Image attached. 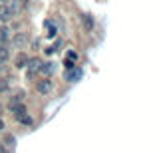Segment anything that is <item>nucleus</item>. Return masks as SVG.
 <instances>
[{
	"mask_svg": "<svg viewBox=\"0 0 157 153\" xmlns=\"http://www.w3.org/2000/svg\"><path fill=\"white\" fill-rule=\"evenodd\" d=\"M78 60V54L76 52H68V66L72 64V62H76Z\"/></svg>",
	"mask_w": 157,
	"mask_h": 153,
	"instance_id": "14",
	"label": "nucleus"
},
{
	"mask_svg": "<svg viewBox=\"0 0 157 153\" xmlns=\"http://www.w3.org/2000/svg\"><path fill=\"white\" fill-rule=\"evenodd\" d=\"M82 22H84V28L86 30H91L94 28V18H91L90 14H82Z\"/></svg>",
	"mask_w": 157,
	"mask_h": 153,
	"instance_id": "10",
	"label": "nucleus"
},
{
	"mask_svg": "<svg viewBox=\"0 0 157 153\" xmlns=\"http://www.w3.org/2000/svg\"><path fill=\"white\" fill-rule=\"evenodd\" d=\"M0 113H2V105H0Z\"/></svg>",
	"mask_w": 157,
	"mask_h": 153,
	"instance_id": "19",
	"label": "nucleus"
},
{
	"mask_svg": "<svg viewBox=\"0 0 157 153\" xmlns=\"http://www.w3.org/2000/svg\"><path fill=\"white\" fill-rule=\"evenodd\" d=\"M8 111H10L12 115L18 119V117H22V115H26V105H24L22 99H16L12 98L10 101H8Z\"/></svg>",
	"mask_w": 157,
	"mask_h": 153,
	"instance_id": "2",
	"label": "nucleus"
},
{
	"mask_svg": "<svg viewBox=\"0 0 157 153\" xmlns=\"http://www.w3.org/2000/svg\"><path fill=\"white\" fill-rule=\"evenodd\" d=\"M18 123H22V125H28V127H30V125L34 123V119L30 117V115H22V117H18Z\"/></svg>",
	"mask_w": 157,
	"mask_h": 153,
	"instance_id": "11",
	"label": "nucleus"
},
{
	"mask_svg": "<svg viewBox=\"0 0 157 153\" xmlns=\"http://www.w3.org/2000/svg\"><path fill=\"white\" fill-rule=\"evenodd\" d=\"M36 89H38L42 96H48V94H52V89H54V84H52V82L46 78V80H42V82H38Z\"/></svg>",
	"mask_w": 157,
	"mask_h": 153,
	"instance_id": "4",
	"label": "nucleus"
},
{
	"mask_svg": "<svg viewBox=\"0 0 157 153\" xmlns=\"http://www.w3.org/2000/svg\"><path fill=\"white\" fill-rule=\"evenodd\" d=\"M10 40V30L8 26H0V44H8Z\"/></svg>",
	"mask_w": 157,
	"mask_h": 153,
	"instance_id": "8",
	"label": "nucleus"
},
{
	"mask_svg": "<svg viewBox=\"0 0 157 153\" xmlns=\"http://www.w3.org/2000/svg\"><path fill=\"white\" fill-rule=\"evenodd\" d=\"M46 26H48V38H54V36H56V26H54L52 22H48Z\"/></svg>",
	"mask_w": 157,
	"mask_h": 153,
	"instance_id": "12",
	"label": "nucleus"
},
{
	"mask_svg": "<svg viewBox=\"0 0 157 153\" xmlns=\"http://www.w3.org/2000/svg\"><path fill=\"white\" fill-rule=\"evenodd\" d=\"M14 143H16V141H14V137H12V135H8V145H12V147H14Z\"/></svg>",
	"mask_w": 157,
	"mask_h": 153,
	"instance_id": "15",
	"label": "nucleus"
},
{
	"mask_svg": "<svg viewBox=\"0 0 157 153\" xmlns=\"http://www.w3.org/2000/svg\"><path fill=\"white\" fill-rule=\"evenodd\" d=\"M12 58V52L6 44H0V64H6L8 60Z\"/></svg>",
	"mask_w": 157,
	"mask_h": 153,
	"instance_id": "6",
	"label": "nucleus"
},
{
	"mask_svg": "<svg viewBox=\"0 0 157 153\" xmlns=\"http://www.w3.org/2000/svg\"><path fill=\"white\" fill-rule=\"evenodd\" d=\"M2 4H4V0H0V6H2Z\"/></svg>",
	"mask_w": 157,
	"mask_h": 153,
	"instance_id": "18",
	"label": "nucleus"
},
{
	"mask_svg": "<svg viewBox=\"0 0 157 153\" xmlns=\"http://www.w3.org/2000/svg\"><path fill=\"white\" fill-rule=\"evenodd\" d=\"M38 72H40L42 76L48 78L52 72H54V64H52V62H42V66H40V70H38Z\"/></svg>",
	"mask_w": 157,
	"mask_h": 153,
	"instance_id": "7",
	"label": "nucleus"
},
{
	"mask_svg": "<svg viewBox=\"0 0 157 153\" xmlns=\"http://www.w3.org/2000/svg\"><path fill=\"white\" fill-rule=\"evenodd\" d=\"M40 66H42V60H40V58H28L24 70H26V74H38Z\"/></svg>",
	"mask_w": 157,
	"mask_h": 153,
	"instance_id": "3",
	"label": "nucleus"
},
{
	"mask_svg": "<svg viewBox=\"0 0 157 153\" xmlns=\"http://www.w3.org/2000/svg\"><path fill=\"white\" fill-rule=\"evenodd\" d=\"M26 62H28V56L24 54V52H20V54L14 58V66H16V68H24Z\"/></svg>",
	"mask_w": 157,
	"mask_h": 153,
	"instance_id": "9",
	"label": "nucleus"
},
{
	"mask_svg": "<svg viewBox=\"0 0 157 153\" xmlns=\"http://www.w3.org/2000/svg\"><path fill=\"white\" fill-rule=\"evenodd\" d=\"M4 92H8V82L4 78H0V94H4Z\"/></svg>",
	"mask_w": 157,
	"mask_h": 153,
	"instance_id": "13",
	"label": "nucleus"
},
{
	"mask_svg": "<svg viewBox=\"0 0 157 153\" xmlns=\"http://www.w3.org/2000/svg\"><path fill=\"white\" fill-rule=\"evenodd\" d=\"M18 12H20V2H18V0H10L8 6H2V8H0V22H8L10 18H14Z\"/></svg>",
	"mask_w": 157,
	"mask_h": 153,
	"instance_id": "1",
	"label": "nucleus"
},
{
	"mask_svg": "<svg viewBox=\"0 0 157 153\" xmlns=\"http://www.w3.org/2000/svg\"><path fill=\"white\" fill-rule=\"evenodd\" d=\"M12 44H14L18 50H22L24 46L28 44V36H26V34H22V32H18L16 36H14V38H12Z\"/></svg>",
	"mask_w": 157,
	"mask_h": 153,
	"instance_id": "5",
	"label": "nucleus"
},
{
	"mask_svg": "<svg viewBox=\"0 0 157 153\" xmlns=\"http://www.w3.org/2000/svg\"><path fill=\"white\" fill-rule=\"evenodd\" d=\"M4 2H8V0H4Z\"/></svg>",
	"mask_w": 157,
	"mask_h": 153,
	"instance_id": "20",
	"label": "nucleus"
},
{
	"mask_svg": "<svg viewBox=\"0 0 157 153\" xmlns=\"http://www.w3.org/2000/svg\"><path fill=\"white\" fill-rule=\"evenodd\" d=\"M4 127H6V125H4V121H2V117H0V131H4Z\"/></svg>",
	"mask_w": 157,
	"mask_h": 153,
	"instance_id": "16",
	"label": "nucleus"
},
{
	"mask_svg": "<svg viewBox=\"0 0 157 153\" xmlns=\"http://www.w3.org/2000/svg\"><path fill=\"white\" fill-rule=\"evenodd\" d=\"M0 153H6V147H4L2 143H0Z\"/></svg>",
	"mask_w": 157,
	"mask_h": 153,
	"instance_id": "17",
	"label": "nucleus"
}]
</instances>
